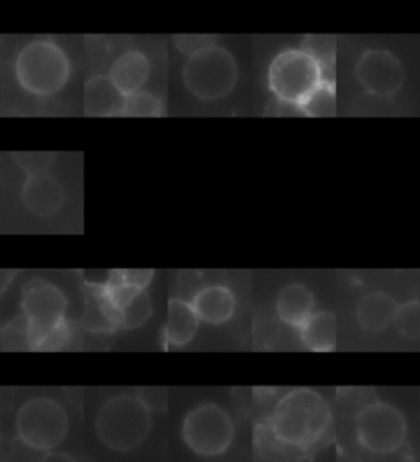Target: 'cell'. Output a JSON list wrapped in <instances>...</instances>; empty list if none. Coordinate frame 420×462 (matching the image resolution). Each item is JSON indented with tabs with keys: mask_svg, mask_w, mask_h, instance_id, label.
Returning a JSON list of instances; mask_svg holds the SVG:
<instances>
[{
	"mask_svg": "<svg viewBox=\"0 0 420 462\" xmlns=\"http://www.w3.org/2000/svg\"><path fill=\"white\" fill-rule=\"evenodd\" d=\"M397 331L406 338H419L420 337V305L419 302L404 303L399 307L396 317Z\"/></svg>",
	"mask_w": 420,
	"mask_h": 462,
	"instance_id": "obj_23",
	"label": "cell"
},
{
	"mask_svg": "<svg viewBox=\"0 0 420 462\" xmlns=\"http://www.w3.org/2000/svg\"><path fill=\"white\" fill-rule=\"evenodd\" d=\"M299 108L309 116H335L337 114V92L333 82L322 80L321 86L313 90L309 97L299 106Z\"/></svg>",
	"mask_w": 420,
	"mask_h": 462,
	"instance_id": "obj_19",
	"label": "cell"
},
{
	"mask_svg": "<svg viewBox=\"0 0 420 462\" xmlns=\"http://www.w3.org/2000/svg\"><path fill=\"white\" fill-rule=\"evenodd\" d=\"M322 82V69L304 50H287L269 64V90L286 106H299Z\"/></svg>",
	"mask_w": 420,
	"mask_h": 462,
	"instance_id": "obj_8",
	"label": "cell"
},
{
	"mask_svg": "<svg viewBox=\"0 0 420 462\" xmlns=\"http://www.w3.org/2000/svg\"><path fill=\"white\" fill-rule=\"evenodd\" d=\"M152 300L150 295L145 291L138 295L134 302L126 307V310L120 311L118 315V329L140 328L145 321L152 317Z\"/></svg>",
	"mask_w": 420,
	"mask_h": 462,
	"instance_id": "obj_21",
	"label": "cell"
},
{
	"mask_svg": "<svg viewBox=\"0 0 420 462\" xmlns=\"http://www.w3.org/2000/svg\"><path fill=\"white\" fill-rule=\"evenodd\" d=\"M42 462H78L70 454L63 453V451H50L46 453L45 457Z\"/></svg>",
	"mask_w": 420,
	"mask_h": 462,
	"instance_id": "obj_27",
	"label": "cell"
},
{
	"mask_svg": "<svg viewBox=\"0 0 420 462\" xmlns=\"http://www.w3.org/2000/svg\"><path fill=\"white\" fill-rule=\"evenodd\" d=\"M301 343L313 353H329L337 347V317L333 311L313 313L304 327L299 329Z\"/></svg>",
	"mask_w": 420,
	"mask_h": 462,
	"instance_id": "obj_18",
	"label": "cell"
},
{
	"mask_svg": "<svg viewBox=\"0 0 420 462\" xmlns=\"http://www.w3.org/2000/svg\"><path fill=\"white\" fill-rule=\"evenodd\" d=\"M136 397L144 402L150 411H164L168 409V392L160 387H144L136 391Z\"/></svg>",
	"mask_w": 420,
	"mask_h": 462,
	"instance_id": "obj_25",
	"label": "cell"
},
{
	"mask_svg": "<svg viewBox=\"0 0 420 462\" xmlns=\"http://www.w3.org/2000/svg\"><path fill=\"white\" fill-rule=\"evenodd\" d=\"M212 45H217L214 36L182 35L176 38V46L181 53L186 54V58Z\"/></svg>",
	"mask_w": 420,
	"mask_h": 462,
	"instance_id": "obj_26",
	"label": "cell"
},
{
	"mask_svg": "<svg viewBox=\"0 0 420 462\" xmlns=\"http://www.w3.org/2000/svg\"><path fill=\"white\" fill-rule=\"evenodd\" d=\"M166 106L162 97L148 90H140L126 97L124 116L126 118H158L164 116Z\"/></svg>",
	"mask_w": 420,
	"mask_h": 462,
	"instance_id": "obj_20",
	"label": "cell"
},
{
	"mask_svg": "<svg viewBox=\"0 0 420 462\" xmlns=\"http://www.w3.org/2000/svg\"><path fill=\"white\" fill-rule=\"evenodd\" d=\"M276 313L285 325L299 331L315 313V295L305 285H286L277 293Z\"/></svg>",
	"mask_w": 420,
	"mask_h": 462,
	"instance_id": "obj_17",
	"label": "cell"
},
{
	"mask_svg": "<svg viewBox=\"0 0 420 462\" xmlns=\"http://www.w3.org/2000/svg\"><path fill=\"white\" fill-rule=\"evenodd\" d=\"M107 74L118 90L126 97H130L144 90L145 84L152 76V61L144 51L128 50L126 53L117 56Z\"/></svg>",
	"mask_w": 420,
	"mask_h": 462,
	"instance_id": "obj_13",
	"label": "cell"
},
{
	"mask_svg": "<svg viewBox=\"0 0 420 462\" xmlns=\"http://www.w3.org/2000/svg\"><path fill=\"white\" fill-rule=\"evenodd\" d=\"M199 320L207 325H224L237 311V297L227 285L212 284L199 289L192 297Z\"/></svg>",
	"mask_w": 420,
	"mask_h": 462,
	"instance_id": "obj_14",
	"label": "cell"
},
{
	"mask_svg": "<svg viewBox=\"0 0 420 462\" xmlns=\"http://www.w3.org/2000/svg\"><path fill=\"white\" fill-rule=\"evenodd\" d=\"M74 335H76V328L71 321L68 320L61 327L54 328L53 331L46 333L45 337L38 339L33 351H60L71 345Z\"/></svg>",
	"mask_w": 420,
	"mask_h": 462,
	"instance_id": "obj_22",
	"label": "cell"
},
{
	"mask_svg": "<svg viewBox=\"0 0 420 462\" xmlns=\"http://www.w3.org/2000/svg\"><path fill=\"white\" fill-rule=\"evenodd\" d=\"M201 320L192 303L182 299H171L168 303V319L163 328V345L173 349L188 346L196 338Z\"/></svg>",
	"mask_w": 420,
	"mask_h": 462,
	"instance_id": "obj_15",
	"label": "cell"
},
{
	"mask_svg": "<svg viewBox=\"0 0 420 462\" xmlns=\"http://www.w3.org/2000/svg\"><path fill=\"white\" fill-rule=\"evenodd\" d=\"M333 427V413L322 393L295 387L273 403L263 420L261 438L271 449L299 459L329 445Z\"/></svg>",
	"mask_w": 420,
	"mask_h": 462,
	"instance_id": "obj_1",
	"label": "cell"
},
{
	"mask_svg": "<svg viewBox=\"0 0 420 462\" xmlns=\"http://www.w3.org/2000/svg\"><path fill=\"white\" fill-rule=\"evenodd\" d=\"M238 62L227 48L212 45L186 58L182 82L189 94L202 102L229 97L238 82Z\"/></svg>",
	"mask_w": 420,
	"mask_h": 462,
	"instance_id": "obj_5",
	"label": "cell"
},
{
	"mask_svg": "<svg viewBox=\"0 0 420 462\" xmlns=\"http://www.w3.org/2000/svg\"><path fill=\"white\" fill-rule=\"evenodd\" d=\"M152 411L136 393H118L98 409L94 430L98 441L114 453H132L152 433Z\"/></svg>",
	"mask_w": 420,
	"mask_h": 462,
	"instance_id": "obj_3",
	"label": "cell"
},
{
	"mask_svg": "<svg viewBox=\"0 0 420 462\" xmlns=\"http://www.w3.org/2000/svg\"><path fill=\"white\" fill-rule=\"evenodd\" d=\"M71 74L70 54L51 38L28 42L18 50L14 60V76L18 88L33 97L58 96L68 86Z\"/></svg>",
	"mask_w": 420,
	"mask_h": 462,
	"instance_id": "obj_2",
	"label": "cell"
},
{
	"mask_svg": "<svg viewBox=\"0 0 420 462\" xmlns=\"http://www.w3.org/2000/svg\"><path fill=\"white\" fill-rule=\"evenodd\" d=\"M353 438L358 449L375 457L401 453L409 439V423L401 410L389 402L369 399L353 415Z\"/></svg>",
	"mask_w": 420,
	"mask_h": 462,
	"instance_id": "obj_4",
	"label": "cell"
},
{
	"mask_svg": "<svg viewBox=\"0 0 420 462\" xmlns=\"http://www.w3.org/2000/svg\"><path fill=\"white\" fill-rule=\"evenodd\" d=\"M20 199L30 214L38 218H53L63 208L66 192L60 179L48 171H38L28 174L20 190Z\"/></svg>",
	"mask_w": 420,
	"mask_h": 462,
	"instance_id": "obj_11",
	"label": "cell"
},
{
	"mask_svg": "<svg viewBox=\"0 0 420 462\" xmlns=\"http://www.w3.org/2000/svg\"><path fill=\"white\" fill-rule=\"evenodd\" d=\"M2 345L7 349H30L28 323L22 315L5 327L2 333Z\"/></svg>",
	"mask_w": 420,
	"mask_h": 462,
	"instance_id": "obj_24",
	"label": "cell"
},
{
	"mask_svg": "<svg viewBox=\"0 0 420 462\" xmlns=\"http://www.w3.org/2000/svg\"><path fill=\"white\" fill-rule=\"evenodd\" d=\"M20 310L28 323L30 351H33L38 339L70 320V299L51 281L32 279L22 287Z\"/></svg>",
	"mask_w": 420,
	"mask_h": 462,
	"instance_id": "obj_9",
	"label": "cell"
},
{
	"mask_svg": "<svg viewBox=\"0 0 420 462\" xmlns=\"http://www.w3.org/2000/svg\"><path fill=\"white\" fill-rule=\"evenodd\" d=\"M126 97L118 90L108 74H98L84 86V112L98 118L124 116Z\"/></svg>",
	"mask_w": 420,
	"mask_h": 462,
	"instance_id": "obj_12",
	"label": "cell"
},
{
	"mask_svg": "<svg viewBox=\"0 0 420 462\" xmlns=\"http://www.w3.org/2000/svg\"><path fill=\"white\" fill-rule=\"evenodd\" d=\"M355 74L361 88L378 97H391L397 94L406 79L401 61L393 53L383 50H369L361 54Z\"/></svg>",
	"mask_w": 420,
	"mask_h": 462,
	"instance_id": "obj_10",
	"label": "cell"
},
{
	"mask_svg": "<svg viewBox=\"0 0 420 462\" xmlns=\"http://www.w3.org/2000/svg\"><path fill=\"white\" fill-rule=\"evenodd\" d=\"M399 307L401 305L391 293L373 291L358 302L355 315L359 327L365 331L381 333L396 321Z\"/></svg>",
	"mask_w": 420,
	"mask_h": 462,
	"instance_id": "obj_16",
	"label": "cell"
},
{
	"mask_svg": "<svg viewBox=\"0 0 420 462\" xmlns=\"http://www.w3.org/2000/svg\"><path fill=\"white\" fill-rule=\"evenodd\" d=\"M181 435L191 453L201 457H217L230 449L235 439V421L222 405L207 402L189 410Z\"/></svg>",
	"mask_w": 420,
	"mask_h": 462,
	"instance_id": "obj_7",
	"label": "cell"
},
{
	"mask_svg": "<svg viewBox=\"0 0 420 462\" xmlns=\"http://www.w3.org/2000/svg\"><path fill=\"white\" fill-rule=\"evenodd\" d=\"M70 433V415L63 403L51 397H32L15 413L18 441L40 453L54 451Z\"/></svg>",
	"mask_w": 420,
	"mask_h": 462,
	"instance_id": "obj_6",
	"label": "cell"
}]
</instances>
